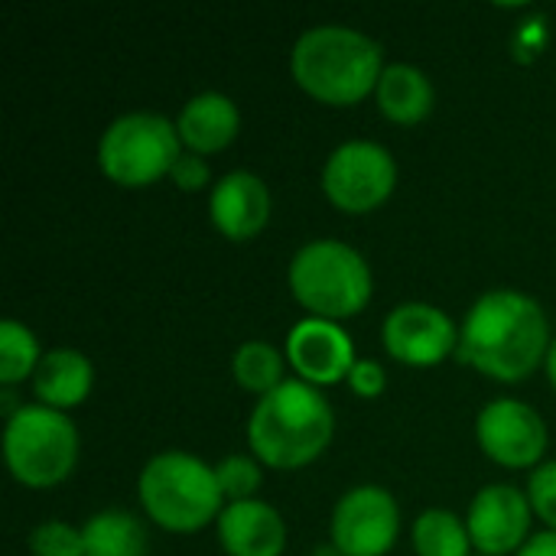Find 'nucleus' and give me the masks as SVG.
Instances as JSON below:
<instances>
[{"mask_svg":"<svg viewBox=\"0 0 556 556\" xmlns=\"http://www.w3.org/2000/svg\"><path fill=\"white\" fill-rule=\"evenodd\" d=\"M417 556H472V538L459 515L446 508H430L414 525Z\"/></svg>","mask_w":556,"mask_h":556,"instance_id":"21","label":"nucleus"},{"mask_svg":"<svg viewBox=\"0 0 556 556\" xmlns=\"http://www.w3.org/2000/svg\"><path fill=\"white\" fill-rule=\"evenodd\" d=\"M231 375L248 394H270L287 381V358L280 349L261 339H248L231 355Z\"/></svg>","mask_w":556,"mask_h":556,"instance_id":"20","label":"nucleus"},{"mask_svg":"<svg viewBox=\"0 0 556 556\" xmlns=\"http://www.w3.org/2000/svg\"><path fill=\"white\" fill-rule=\"evenodd\" d=\"M169 179H173L182 192H199V189H205V186H208L212 169H208L205 156H199V153H189V150H186V153L176 160V166L169 169Z\"/></svg>","mask_w":556,"mask_h":556,"instance_id":"26","label":"nucleus"},{"mask_svg":"<svg viewBox=\"0 0 556 556\" xmlns=\"http://www.w3.org/2000/svg\"><path fill=\"white\" fill-rule=\"evenodd\" d=\"M208 215L228 241H251L270 222V189L257 173L231 169L212 186Z\"/></svg>","mask_w":556,"mask_h":556,"instance_id":"14","label":"nucleus"},{"mask_svg":"<svg viewBox=\"0 0 556 556\" xmlns=\"http://www.w3.org/2000/svg\"><path fill=\"white\" fill-rule=\"evenodd\" d=\"M476 440L482 453L505 469H538L551 433L531 404L518 397H495L476 417Z\"/></svg>","mask_w":556,"mask_h":556,"instance_id":"10","label":"nucleus"},{"mask_svg":"<svg viewBox=\"0 0 556 556\" xmlns=\"http://www.w3.org/2000/svg\"><path fill=\"white\" fill-rule=\"evenodd\" d=\"M46 352H39V339L33 336L29 326L16 319L0 323V384L13 388L26 378L36 375L39 362Z\"/></svg>","mask_w":556,"mask_h":556,"instance_id":"22","label":"nucleus"},{"mask_svg":"<svg viewBox=\"0 0 556 556\" xmlns=\"http://www.w3.org/2000/svg\"><path fill=\"white\" fill-rule=\"evenodd\" d=\"M531 518L528 492L508 482H492L472 498L466 528L479 556H508L515 551L521 554L531 541Z\"/></svg>","mask_w":556,"mask_h":556,"instance_id":"12","label":"nucleus"},{"mask_svg":"<svg viewBox=\"0 0 556 556\" xmlns=\"http://www.w3.org/2000/svg\"><path fill=\"white\" fill-rule=\"evenodd\" d=\"M518 556H556V531H541L534 534Z\"/></svg>","mask_w":556,"mask_h":556,"instance_id":"28","label":"nucleus"},{"mask_svg":"<svg viewBox=\"0 0 556 556\" xmlns=\"http://www.w3.org/2000/svg\"><path fill=\"white\" fill-rule=\"evenodd\" d=\"M85 556H147L150 538L143 521L124 508H104L81 525Z\"/></svg>","mask_w":556,"mask_h":556,"instance_id":"19","label":"nucleus"},{"mask_svg":"<svg viewBox=\"0 0 556 556\" xmlns=\"http://www.w3.org/2000/svg\"><path fill=\"white\" fill-rule=\"evenodd\" d=\"M81 456V437L72 417L46 404H23L3 427V459L26 489L65 482Z\"/></svg>","mask_w":556,"mask_h":556,"instance_id":"6","label":"nucleus"},{"mask_svg":"<svg viewBox=\"0 0 556 556\" xmlns=\"http://www.w3.org/2000/svg\"><path fill=\"white\" fill-rule=\"evenodd\" d=\"M544 368H547V378H551V384L556 388V336H554V345H551V352H547V362H544Z\"/></svg>","mask_w":556,"mask_h":556,"instance_id":"29","label":"nucleus"},{"mask_svg":"<svg viewBox=\"0 0 556 556\" xmlns=\"http://www.w3.org/2000/svg\"><path fill=\"white\" fill-rule=\"evenodd\" d=\"M176 130L189 153L208 156L235 143L241 130V111L235 98L222 91H199L182 104L176 117Z\"/></svg>","mask_w":556,"mask_h":556,"instance_id":"16","label":"nucleus"},{"mask_svg":"<svg viewBox=\"0 0 556 556\" xmlns=\"http://www.w3.org/2000/svg\"><path fill=\"white\" fill-rule=\"evenodd\" d=\"M554 345L544 306L521 290L482 293L459 326V362L485 378L515 384L534 375Z\"/></svg>","mask_w":556,"mask_h":556,"instance_id":"1","label":"nucleus"},{"mask_svg":"<svg viewBox=\"0 0 556 556\" xmlns=\"http://www.w3.org/2000/svg\"><path fill=\"white\" fill-rule=\"evenodd\" d=\"M378 108L388 121L394 124H420L437 101L433 81L427 78L424 68L410 62H391L381 72V81L375 88Z\"/></svg>","mask_w":556,"mask_h":556,"instance_id":"18","label":"nucleus"},{"mask_svg":"<svg viewBox=\"0 0 556 556\" xmlns=\"http://www.w3.org/2000/svg\"><path fill=\"white\" fill-rule=\"evenodd\" d=\"M401 534V505L381 485L349 489L329 521V541L342 556H384Z\"/></svg>","mask_w":556,"mask_h":556,"instance_id":"9","label":"nucleus"},{"mask_svg":"<svg viewBox=\"0 0 556 556\" xmlns=\"http://www.w3.org/2000/svg\"><path fill=\"white\" fill-rule=\"evenodd\" d=\"M309 556H342V554H339V547H336L332 541H326V544L313 547V554H309Z\"/></svg>","mask_w":556,"mask_h":556,"instance_id":"30","label":"nucleus"},{"mask_svg":"<svg viewBox=\"0 0 556 556\" xmlns=\"http://www.w3.org/2000/svg\"><path fill=\"white\" fill-rule=\"evenodd\" d=\"M179 156L182 140L176 121L156 111H127L114 117L98 140L101 173L124 189L153 186L156 179L169 176Z\"/></svg>","mask_w":556,"mask_h":556,"instance_id":"7","label":"nucleus"},{"mask_svg":"<svg viewBox=\"0 0 556 556\" xmlns=\"http://www.w3.org/2000/svg\"><path fill=\"white\" fill-rule=\"evenodd\" d=\"M215 525L218 544L228 556H280L287 551V521L261 498L225 505Z\"/></svg>","mask_w":556,"mask_h":556,"instance_id":"15","label":"nucleus"},{"mask_svg":"<svg viewBox=\"0 0 556 556\" xmlns=\"http://www.w3.org/2000/svg\"><path fill=\"white\" fill-rule=\"evenodd\" d=\"M215 479H218V489H222L225 502L235 505V502H251L257 495V489L264 482V469H261L257 456L231 453L215 466Z\"/></svg>","mask_w":556,"mask_h":556,"instance_id":"23","label":"nucleus"},{"mask_svg":"<svg viewBox=\"0 0 556 556\" xmlns=\"http://www.w3.org/2000/svg\"><path fill=\"white\" fill-rule=\"evenodd\" d=\"M525 492H528L534 518H541L547 531H556V459H547L538 469H531Z\"/></svg>","mask_w":556,"mask_h":556,"instance_id":"25","label":"nucleus"},{"mask_svg":"<svg viewBox=\"0 0 556 556\" xmlns=\"http://www.w3.org/2000/svg\"><path fill=\"white\" fill-rule=\"evenodd\" d=\"M29 551L33 556H85V538L78 528L68 521H42L29 534Z\"/></svg>","mask_w":556,"mask_h":556,"instance_id":"24","label":"nucleus"},{"mask_svg":"<svg viewBox=\"0 0 556 556\" xmlns=\"http://www.w3.org/2000/svg\"><path fill=\"white\" fill-rule=\"evenodd\" d=\"M287 280L296 303L309 309V316L329 323L358 316L375 290L365 254L336 238H316L303 244L290 261Z\"/></svg>","mask_w":556,"mask_h":556,"instance_id":"5","label":"nucleus"},{"mask_svg":"<svg viewBox=\"0 0 556 556\" xmlns=\"http://www.w3.org/2000/svg\"><path fill=\"white\" fill-rule=\"evenodd\" d=\"M384 384H388V371H384V365L375 362V358H358L355 368L349 371V388H352L358 397H368V401H371V397H381Z\"/></svg>","mask_w":556,"mask_h":556,"instance_id":"27","label":"nucleus"},{"mask_svg":"<svg viewBox=\"0 0 556 556\" xmlns=\"http://www.w3.org/2000/svg\"><path fill=\"white\" fill-rule=\"evenodd\" d=\"M381 342L394 362L410 368H433L459 349V329L440 306L410 300L388 313Z\"/></svg>","mask_w":556,"mask_h":556,"instance_id":"11","label":"nucleus"},{"mask_svg":"<svg viewBox=\"0 0 556 556\" xmlns=\"http://www.w3.org/2000/svg\"><path fill=\"white\" fill-rule=\"evenodd\" d=\"M397 186L394 153L378 140H345L323 166V192L345 215L381 208Z\"/></svg>","mask_w":556,"mask_h":556,"instance_id":"8","label":"nucleus"},{"mask_svg":"<svg viewBox=\"0 0 556 556\" xmlns=\"http://www.w3.org/2000/svg\"><path fill=\"white\" fill-rule=\"evenodd\" d=\"M137 495L147 518L169 534H195L225 511L215 466L182 450H166L147 459L137 479Z\"/></svg>","mask_w":556,"mask_h":556,"instance_id":"4","label":"nucleus"},{"mask_svg":"<svg viewBox=\"0 0 556 556\" xmlns=\"http://www.w3.org/2000/svg\"><path fill=\"white\" fill-rule=\"evenodd\" d=\"M381 46L342 23H323L306 29L290 52V72L296 85L332 108H352L362 98H368L384 72Z\"/></svg>","mask_w":556,"mask_h":556,"instance_id":"3","label":"nucleus"},{"mask_svg":"<svg viewBox=\"0 0 556 556\" xmlns=\"http://www.w3.org/2000/svg\"><path fill=\"white\" fill-rule=\"evenodd\" d=\"M287 362L300 375V381L313 388H329L349 381L355 368V345L339 323L306 316L287 336Z\"/></svg>","mask_w":556,"mask_h":556,"instance_id":"13","label":"nucleus"},{"mask_svg":"<svg viewBox=\"0 0 556 556\" xmlns=\"http://www.w3.org/2000/svg\"><path fill=\"white\" fill-rule=\"evenodd\" d=\"M336 437V410L329 397L300 381L287 378L277 391L257 397L248 420L251 456L267 469L296 472L316 463Z\"/></svg>","mask_w":556,"mask_h":556,"instance_id":"2","label":"nucleus"},{"mask_svg":"<svg viewBox=\"0 0 556 556\" xmlns=\"http://www.w3.org/2000/svg\"><path fill=\"white\" fill-rule=\"evenodd\" d=\"M94 388V365L78 349H52L42 355L33 375V394L52 410H68L88 401Z\"/></svg>","mask_w":556,"mask_h":556,"instance_id":"17","label":"nucleus"}]
</instances>
